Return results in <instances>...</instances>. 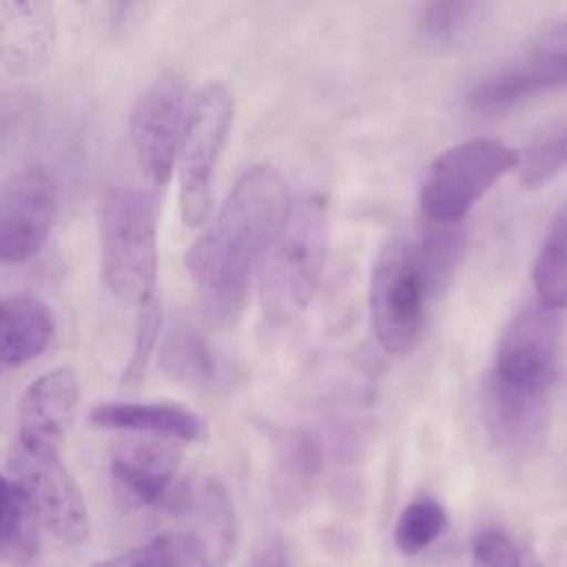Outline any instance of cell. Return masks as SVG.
Masks as SVG:
<instances>
[{
    "label": "cell",
    "mask_w": 567,
    "mask_h": 567,
    "mask_svg": "<svg viewBox=\"0 0 567 567\" xmlns=\"http://www.w3.org/2000/svg\"><path fill=\"white\" fill-rule=\"evenodd\" d=\"M290 190L272 164L250 166L206 230L186 250L190 279L221 310H235L290 213Z\"/></svg>",
    "instance_id": "cell-1"
},
{
    "label": "cell",
    "mask_w": 567,
    "mask_h": 567,
    "mask_svg": "<svg viewBox=\"0 0 567 567\" xmlns=\"http://www.w3.org/2000/svg\"><path fill=\"white\" fill-rule=\"evenodd\" d=\"M157 202L153 195L113 186L100 206L102 275L109 290L128 306L157 295Z\"/></svg>",
    "instance_id": "cell-2"
},
{
    "label": "cell",
    "mask_w": 567,
    "mask_h": 567,
    "mask_svg": "<svg viewBox=\"0 0 567 567\" xmlns=\"http://www.w3.org/2000/svg\"><path fill=\"white\" fill-rule=\"evenodd\" d=\"M328 255V217L319 199L290 208L259 264V301L270 321H290L312 301Z\"/></svg>",
    "instance_id": "cell-3"
},
{
    "label": "cell",
    "mask_w": 567,
    "mask_h": 567,
    "mask_svg": "<svg viewBox=\"0 0 567 567\" xmlns=\"http://www.w3.org/2000/svg\"><path fill=\"white\" fill-rule=\"evenodd\" d=\"M235 117V100L221 82L199 86L186 104L177 148L179 208L188 228L206 221L213 204V179Z\"/></svg>",
    "instance_id": "cell-4"
},
{
    "label": "cell",
    "mask_w": 567,
    "mask_h": 567,
    "mask_svg": "<svg viewBox=\"0 0 567 567\" xmlns=\"http://www.w3.org/2000/svg\"><path fill=\"white\" fill-rule=\"evenodd\" d=\"M518 151L487 137L458 142L434 157L419 190L421 213L432 224H458L512 168Z\"/></svg>",
    "instance_id": "cell-5"
},
{
    "label": "cell",
    "mask_w": 567,
    "mask_h": 567,
    "mask_svg": "<svg viewBox=\"0 0 567 567\" xmlns=\"http://www.w3.org/2000/svg\"><path fill=\"white\" fill-rule=\"evenodd\" d=\"M434 297L416 244L388 241L372 266L370 321L388 354H405L421 330L427 299Z\"/></svg>",
    "instance_id": "cell-6"
},
{
    "label": "cell",
    "mask_w": 567,
    "mask_h": 567,
    "mask_svg": "<svg viewBox=\"0 0 567 567\" xmlns=\"http://www.w3.org/2000/svg\"><path fill=\"white\" fill-rule=\"evenodd\" d=\"M481 419L494 447L514 463H527L545 450L551 403L547 385H525L492 370L478 392Z\"/></svg>",
    "instance_id": "cell-7"
},
{
    "label": "cell",
    "mask_w": 567,
    "mask_h": 567,
    "mask_svg": "<svg viewBox=\"0 0 567 567\" xmlns=\"http://www.w3.org/2000/svg\"><path fill=\"white\" fill-rule=\"evenodd\" d=\"M11 467L38 523L64 545H82L91 532L89 509L60 454L35 456L20 450Z\"/></svg>",
    "instance_id": "cell-8"
},
{
    "label": "cell",
    "mask_w": 567,
    "mask_h": 567,
    "mask_svg": "<svg viewBox=\"0 0 567 567\" xmlns=\"http://www.w3.org/2000/svg\"><path fill=\"white\" fill-rule=\"evenodd\" d=\"M186 104L184 84L175 75H162L140 95L131 113L133 151L155 186H166L173 177Z\"/></svg>",
    "instance_id": "cell-9"
},
{
    "label": "cell",
    "mask_w": 567,
    "mask_h": 567,
    "mask_svg": "<svg viewBox=\"0 0 567 567\" xmlns=\"http://www.w3.org/2000/svg\"><path fill=\"white\" fill-rule=\"evenodd\" d=\"M55 219V182L29 166L0 188V261L24 264L44 248Z\"/></svg>",
    "instance_id": "cell-10"
},
{
    "label": "cell",
    "mask_w": 567,
    "mask_h": 567,
    "mask_svg": "<svg viewBox=\"0 0 567 567\" xmlns=\"http://www.w3.org/2000/svg\"><path fill=\"white\" fill-rule=\"evenodd\" d=\"M80 405V381L71 368H55L33 379L18 403L20 450L55 456Z\"/></svg>",
    "instance_id": "cell-11"
},
{
    "label": "cell",
    "mask_w": 567,
    "mask_h": 567,
    "mask_svg": "<svg viewBox=\"0 0 567 567\" xmlns=\"http://www.w3.org/2000/svg\"><path fill=\"white\" fill-rule=\"evenodd\" d=\"M560 321L556 308H525L501 334L494 370L516 383L547 385L556 372Z\"/></svg>",
    "instance_id": "cell-12"
},
{
    "label": "cell",
    "mask_w": 567,
    "mask_h": 567,
    "mask_svg": "<svg viewBox=\"0 0 567 567\" xmlns=\"http://www.w3.org/2000/svg\"><path fill=\"white\" fill-rule=\"evenodd\" d=\"M55 47L53 0H0V64L13 78H35Z\"/></svg>",
    "instance_id": "cell-13"
},
{
    "label": "cell",
    "mask_w": 567,
    "mask_h": 567,
    "mask_svg": "<svg viewBox=\"0 0 567 567\" xmlns=\"http://www.w3.org/2000/svg\"><path fill=\"white\" fill-rule=\"evenodd\" d=\"M175 441H126L111 456V476L122 494L144 507L162 509L175 489L182 452Z\"/></svg>",
    "instance_id": "cell-14"
},
{
    "label": "cell",
    "mask_w": 567,
    "mask_h": 567,
    "mask_svg": "<svg viewBox=\"0 0 567 567\" xmlns=\"http://www.w3.org/2000/svg\"><path fill=\"white\" fill-rule=\"evenodd\" d=\"M89 421L102 430H124L175 443H197L208 436V425L197 412L171 401L97 403L93 405Z\"/></svg>",
    "instance_id": "cell-15"
},
{
    "label": "cell",
    "mask_w": 567,
    "mask_h": 567,
    "mask_svg": "<svg viewBox=\"0 0 567 567\" xmlns=\"http://www.w3.org/2000/svg\"><path fill=\"white\" fill-rule=\"evenodd\" d=\"M323 467L319 439L306 427H281L272 436V496L281 512L295 514L310 498Z\"/></svg>",
    "instance_id": "cell-16"
},
{
    "label": "cell",
    "mask_w": 567,
    "mask_h": 567,
    "mask_svg": "<svg viewBox=\"0 0 567 567\" xmlns=\"http://www.w3.org/2000/svg\"><path fill=\"white\" fill-rule=\"evenodd\" d=\"M556 86H567V62L534 49L523 62L478 82L470 93V104L478 113H503Z\"/></svg>",
    "instance_id": "cell-17"
},
{
    "label": "cell",
    "mask_w": 567,
    "mask_h": 567,
    "mask_svg": "<svg viewBox=\"0 0 567 567\" xmlns=\"http://www.w3.org/2000/svg\"><path fill=\"white\" fill-rule=\"evenodd\" d=\"M51 308L33 295L0 297V365H24L53 341Z\"/></svg>",
    "instance_id": "cell-18"
},
{
    "label": "cell",
    "mask_w": 567,
    "mask_h": 567,
    "mask_svg": "<svg viewBox=\"0 0 567 567\" xmlns=\"http://www.w3.org/2000/svg\"><path fill=\"white\" fill-rule=\"evenodd\" d=\"M159 363L171 379L197 388L213 383L217 374L213 348L202 332L184 319L168 328L159 350Z\"/></svg>",
    "instance_id": "cell-19"
},
{
    "label": "cell",
    "mask_w": 567,
    "mask_h": 567,
    "mask_svg": "<svg viewBox=\"0 0 567 567\" xmlns=\"http://www.w3.org/2000/svg\"><path fill=\"white\" fill-rule=\"evenodd\" d=\"M532 279L538 303L556 310L567 306V202L556 208L547 224Z\"/></svg>",
    "instance_id": "cell-20"
},
{
    "label": "cell",
    "mask_w": 567,
    "mask_h": 567,
    "mask_svg": "<svg viewBox=\"0 0 567 567\" xmlns=\"http://www.w3.org/2000/svg\"><path fill=\"white\" fill-rule=\"evenodd\" d=\"M38 525L18 481L0 474V560H31L38 551Z\"/></svg>",
    "instance_id": "cell-21"
},
{
    "label": "cell",
    "mask_w": 567,
    "mask_h": 567,
    "mask_svg": "<svg viewBox=\"0 0 567 567\" xmlns=\"http://www.w3.org/2000/svg\"><path fill=\"white\" fill-rule=\"evenodd\" d=\"M104 565H153V567H190L210 565L206 547L193 532H164L126 554L102 560Z\"/></svg>",
    "instance_id": "cell-22"
},
{
    "label": "cell",
    "mask_w": 567,
    "mask_h": 567,
    "mask_svg": "<svg viewBox=\"0 0 567 567\" xmlns=\"http://www.w3.org/2000/svg\"><path fill=\"white\" fill-rule=\"evenodd\" d=\"M447 529V514L434 498H414L396 518L394 547L405 556H416L434 545Z\"/></svg>",
    "instance_id": "cell-23"
},
{
    "label": "cell",
    "mask_w": 567,
    "mask_h": 567,
    "mask_svg": "<svg viewBox=\"0 0 567 567\" xmlns=\"http://www.w3.org/2000/svg\"><path fill=\"white\" fill-rule=\"evenodd\" d=\"M483 7L485 0H419V29L432 42H454L476 22Z\"/></svg>",
    "instance_id": "cell-24"
},
{
    "label": "cell",
    "mask_w": 567,
    "mask_h": 567,
    "mask_svg": "<svg viewBox=\"0 0 567 567\" xmlns=\"http://www.w3.org/2000/svg\"><path fill=\"white\" fill-rule=\"evenodd\" d=\"M563 171H567V122L543 133L518 157L520 184L529 190L549 184Z\"/></svg>",
    "instance_id": "cell-25"
},
{
    "label": "cell",
    "mask_w": 567,
    "mask_h": 567,
    "mask_svg": "<svg viewBox=\"0 0 567 567\" xmlns=\"http://www.w3.org/2000/svg\"><path fill=\"white\" fill-rule=\"evenodd\" d=\"M159 328H162V303H159V295H153L142 306H137L133 350H131V359L122 372V385H135L137 381H142V377L148 368V361L155 352Z\"/></svg>",
    "instance_id": "cell-26"
},
{
    "label": "cell",
    "mask_w": 567,
    "mask_h": 567,
    "mask_svg": "<svg viewBox=\"0 0 567 567\" xmlns=\"http://www.w3.org/2000/svg\"><path fill=\"white\" fill-rule=\"evenodd\" d=\"M472 560L476 565L518 567L523 563V556L507 534L498 529H483L472 540Z\"/></svg>",
    "instance_id": "cell-27"
},
{
    "label": "cell",
    "mask_w": 567,
    "mask_h": 567,
    "mask_svg": "<svg viewBox=\"0 0 567 567\" xmlns=\"http://www.w3.org/2000/svg\"><path fill=\"white\" fill-rule=\"evenodd\" d=\"M151 4H153V0H106L111 24L115 29H122L124 24L135 20Z\"/></svg>",
    "instance_id": "cell-28"
},
{
    "label": "cell",
    "mask_w": 567,
    "mask_h": 567,
    "mask_svg": "<svg viewBox=\"0 0 567 567\" xmlns=\"http://www.w3.org/2000/svg\"><path fill=\"white\" fill-rule=\"evenodd\" d=\"M288 558V547L284 545L281 538H266L255 547L252 563L255 565H286Z\"/></svg>",
    "instance_id": "cell-29"
},
{
    "label": "cell",
    "mask_w": 567,
    "mask_h": 567,
    "mask_svg": "<svg viewBox=\"0 0 567 567\" xmlns=\"http://www.w3.org/2000/svg\"><path fill=\"white\" fill-rule=\"evenodd\" d=\"M536 51H543L547 55H554L563 62H567V24L556 27L551 31H547L534 47Z\"/></svg>",
    "instance_id": "cell-30"
}]
</instances>
